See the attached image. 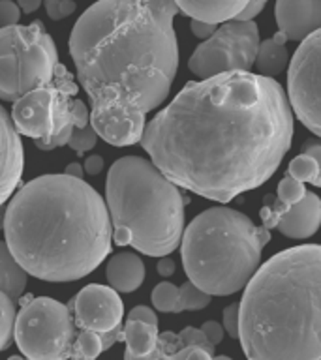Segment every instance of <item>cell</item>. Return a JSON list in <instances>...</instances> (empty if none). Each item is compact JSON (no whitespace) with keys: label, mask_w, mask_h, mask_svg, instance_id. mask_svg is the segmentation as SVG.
Returning a JSON list of instances; mask_svg holds the SVG:
<instances>
[{"label":"cell","mask_w":321,"mask_h":360,"mask_svg":"<svg viewBox=\"0 0 321 360\" xmlns=\"http://www.w3.org/2000/svg\"><path fill=\"white\" fill-rule=\"evenodd\" d=\"M265 6H267V0H248V4L244 6V10H242L235 19H239V21H253V19L263 11Z\"/></svg>","instance_id":"obj_34"},{"label":"cell","mask_w":321,"mask_h":360,"mask_svg":"<svg viewBox=\"0 0 321 360\" xmlns=\"http://www.w3.org/2000/svg\"><path fill=\"white\" fill-rule=\"evenodd\" d=\"M27 278L28 274L11 255L6 240H0V291H4L15 302L25 292Z\"/></svg>","instance_id":"obj_22"},{"label":"cell","mask_w":321,"mask_h":360,"mask_svg":"<svg viewBox=\"0 0 321 360\" xmlns=\"http://www.w3.org/2000/svg\"><path fill=\"white\" fill-rule=\"evenodd\" d=\"M21 19V8L13 0H0V28L15 27Z\"/></svg>","instance_id":"obj_30"},{"label":"cell","mask_w":321,"mask_h":360,"mask_svg":"<svg viewBox=\"0 0 321 360\" xmlns=\"http://www.w3.org/2000/svg\"><path fill=\"white\" fill-rule=\"evenodd\" d=\"M73 323L79 330L106 334L122 326L124 304L113 287L90 283L68 302Z\"/></svg>","instance_id":"obj_11"},{"label":"cell","mask_w":321,"mask_h":360,"mask_svg":"<svg viewBox=\"0 0 321 360\" xmlns=\"http://www.w3.org/2000/svg\"><path fill=\"white\" fill-rule=\"evenodd\" d=\"M201 330H203V334L207 336L208 342L213 343L214 347H216V345H218V343L224 340V334H225L224 326L220 325V323H216V321H207V323H203Z\"/></svg>","instance_id":"obj_33"},{"label":"cell","mask_w":321,"mask_h":360,"mask_svg":"<svg viewBox=\"0 0 321 360\" xmlns=\"http://www.w3.org/2000/svg\"><path fill=\"white\" fill-rule=\"evenodd\" d=\"M128 321H141V323H149V325L158 326V315L154 309H151L149 306H135L128 311L126 315Z\"/></svg>","instance_id":"obj_32"},{"label":"cell","mask_w":321,"mask_h":360,"mask_svg":"<svg viewBox=\"0 0 321 360\" xmlns=\"http://www.w3.org/2000/svg\"><path fill=\"white\" fill-rule=\"evenodd\" d=\"M13 338L30 360H70L77 326L68 304L51 297H21Z\"/></svg>","instance_id":"obj_7"},{"label":"cell","mask_w":321,"mask_h":360,"mask_svg":"<svg viewBox=\"0 0 321 360\" xmlns=\"http://www.w3.org/2000/svg\"><path fill=\"white\" fill-rule=\"evenodd\" d=\"M191 34L199 39H207L210 38L214 34V30L218 28V25H210V22H203V21H197V19H191Z\"/></svg>","instance_id":"obj_35"},{"label":"cell","mask_w":321,"mask_h":360,"mask_svg":"<svg viewBox=\"0 0 321 360\" xmlns=\"http://www.w3.org/2000/svg\"><path fill=\"white\" fill-rule=\"evenodd\" d=\"M303 152H306V154H310V156H314L317 162H320V167H321V143H317V141H306L303 145ZM321 188V174H320V180H317V184Z\"/></svg>","instance_id":"obj_37"},{"label":"cell","mask_w":321,"mask_h":360,"mask_svg":"<svg viewBox=\"0 0 321 360\" xmlns=\"http://www.w3.org/2000/svg\"><path fill=\"white\" fill-rule=\"evenodd\" d=\"M15 302L4 291H0V351L10 347L15 326Z\"/></svg>","instance_id":"obj_26"},{"label":"cell","mask_w":321,"mask_h":360,"mask_svg":"<svg viewBox=\"0 0 321 360\" xmlns=\"http://www.w3.org/2000/svg\"><path fill=\"white\" fill-rule=\"evenodd\" d=\"M4 236L23 270L51 283L89 276L113 246L103 197L64 173L36 176L15 191L6 207Z\"/></svg>","instance_id":"obj_3"},{"label":"cell","mask_w":321,"mask_h":360,"mask_svg":"<svg viewBox=\"0 0 321 360\" xmlns=\"http://www.w3.org/2000/svg\"><path fill=\"white\" fill-rule=\"evenodd\" d=\"M278 30L293 41H303L321 28V0H276Z\"/></svg>","instance_id":"obj_15"},{"label":"cell","mask_w":321,"mask_h":360,"mask_svg":"<svg viewBox=\"0 0 321 360\" xmlns=\"http://www.w3.org/2000/svg\"><path fill=\"white\" fill-rule=\"evenodd\" d=\"M263 225L269 229L276 227L287 238H310L317 233L321 225V197L306 191V195L291 207L282 208L278 205L261 210Z\"/></svg>","instance_id":"obj_13"},{"label":"cell","mask_w":321,"mask_h":360,"mask_svg":"<svg viewBox=\"0 0 321 360\" xmlns=\"http://www.w3.org/2000/svg\"><path fill=\"white\" fill-rule=\"evenodd\" d=\"M173 0H96L72 34L70 55L90 98V126L113 146L139 143L179 70Z\"/></svg>","instance_id":"obj_2"},{"label":"cell","mask_w":321,"mask_h":360,"mask_svg":"<svg viewBox=\"0 0 321 360\" xmlns=\"http://www.w3.org/2000/svg\"><path fill=\"white\" fill-rule=\"evenodd\" d=\"M106 205L117 246L151 257H165L179 248L184 197L151 160L118 158L107 173Z\"/></svg>","instance_id":"obj_5"},{"label":"cell","mask_w":321,"mask_h":360,"mask_svg":"<svg viewBox=\"0 0 321 360\" xmlns=\"http://www.w3.org/2000/svg\"><path fill=\"white\" fill-rule=\"evenodd\" d=\"M286 44L287 36L280 30L272 38L259 41L258 55H256V62H253L259 75L272 77V75H278L286 70L287 62H289Z\"/></svg>","instance_id":"obj_21"},{"label":"cell","mask_w":321,"mask_h":360,"mask_svg":"<svg viewBox=\"0 0 321 360\" xmlns=\"http://www.w3.org/2000/svg\"><path fill=\"white\" fill-rule=\"evenodd\" d=\"M287 174L295 180H301V182H310V184H317L321 174L320 162L315 160L314 156H310L306 152L298 154L297 158H293L289 167H287Z\"/></svg>","instance_id":"obj_25"},{"label":"cell","mask_w":321,"mask_h":360,"mask_svg":"<svg viewBox=\"0 0 321 360\" xmlns=\"http://www.w3.org/2000/svg\"><path fill=\"white\" fill-rule=\"evenodd\" d=\"M224 330L233 340H239V304H229L224 309Z\"/></svg>","instance_id":"obj_31"},{"label":"cell","mask_w":321,"mask_h":360,"mask_svg":"<svg viewBox=\"0 0 321 360\" xmlns=\"http://www.w3.org/2000/svg\"><path fill=\"white\" fill-rule=\"evenodd\" d=\"M19 92V58H17V25L0 28V100L13 101Z\"/></svg>","instance_id":"obj_17"},{"label":"cell","mask_w":321,"mask_h":360,"mask_svg":"<svg viewBox=\"0 0 321 360\" xmlns=\"http://www.w3.org/2000/svg\"><path fill=\"white\" fill-rule=\"evenodd\" d=\"M210 295L197 289L190 280L180 287L162 281L152 289V306L162 314H180V311H197L210 304Z\"/></svg>","instance_id":"obj_16"},{"label":"cell","mask_w":321,"mask_h":360,"mask_svg":"<svg viewBox=\"0 0 321 360\" xmlns=\"http://www.w3.org/2000/svg\"><path fill=\"white\" fill-rule=\"evenodd\" d=\"M98 143V134L92 126H87V128H73L72 135H70V141H68V146L75 150L77 154H84L87 150H92Z\"/></svg>","instance_id":"obj_28"},{"label":"cell","mask_w":321,"mask_h":360,"mask_svg":"<svg viewBox=\"0 0 321 360\" xmlns=\"http://www.w3.org/2000/svg\"><path fill=\"white\" fill-rule=\"evenodd\" d=\"M25 152L21 135L15 129L11 117L0 105V207L4 205L21 182Z\"/></svg>","instance_id":"obj_14"},{"label":"cell","mask_w":321,"mask_h":360,"mask_svg":"<svg viewBox=\"0 0 321 360\" xmlns=\"http://www.w3.org/2000/svg\"><path fill=\"white\" fill-rule=\"evenodd\" d=\"M64 174H70V176H77V179H83L84 176V169L81 163H70L66 167V171H64Z\"/></svg>","instance_id":"obj_40"},{"label":"cell","mask_w":321,"mask_h":360,"mask_svg":"<svg viewBox=\"0 0 321 360\" xmlns=\"http://www.w3.org/2000/svg\"><path fill=\"white\" fill-rule=\"evenodd\" d=\"M55 79L45 86L28 90L13 101L11 105V122L19 135L30 139H45L53 134L55 126Z\"/></svg>","instance_id":"obj_12"},{"label":"cell","mask_w":321,"mask_h":360,"mask_svg":"<svg viewBox=\"0 0 321 360\" xmlns=\"http://www.w3.org/2000/svg\"><path fill=\"white\" fill-rule=\"evenodd\" d=\"M276 195H278V207L287 208L298 202L306 195V188H304V182L301 180L291 179L289 174H287L286 179L280 180V184H278V191H276Z\"/></svg>","instance_id":"obj_27"},{"label":"cell","mask_w":321,"mask_h":360,"mask_svg":"<svg viewBox=\"0 0 321 360\" xmlns=\"http://www.w3.org/2000/svg\"><path fill=\"white\" fill-rule=\"evenodd\" d=\"M179 11L190 19L210 22V25H222L225 21L235 19L248 0H173Z\"/></svg>","instance_id":"obj_19"},{"label":"cell","mask_w":321,"mask_h":360,"mask_svg":"<svg viewBox=\"0 0 321 360\" xmlns=\"http://www.w3.org/2000/svg\"><path fill=\"white\" fill-rule=\"evenodd\" d=\"M156 269L158 274L163 276V278H169V276L175 274V261L173 259H169L168 255H165V257H160Z\"/></svg>","instance_id":"obj_38"},{"label":"cell","mask_w":321,"mask_h":360,"mask_svg":"<svg viewBox=\"0 0 321 360\" xmlns=\"http://www.w3.org/2000/svg\"><path fill=\"white\" fill-rule=\"evenodd\" d=\"M239 340L248 360H321V244L287 248L256 270Z\"/></svg>","instance_id":"obj_4"},{"label":"cell","mask_w":321,"mask_h":360,"mask_svg":"<svg viewBox=\"0 0 321 360\" xmlns=\"http://www.w3.org/2000/svg\"><path fill=\"white\" fill-rule=\"evenodd\" d=\"M214 354H210L207 349L199 345H188L184 347L180 342L179 334L175 332H162L158 336V345L152 353L145 356H134L128 351H124V360H213Z\"/></svg>","instance_id":"obj_20"},{"label":"cell","mask_w":321,"mask_h":360,"mask_svg":"<svg viewBox=\"0 0 321 360\" xmlns=\"http://www.w3.org/2000/svg\"><path fill=\"white\" fill-rule=\"evenodd\" d=\"M17 6H19L25 13H34V11L42 6V0H17Z\"/></svg>","instance_id":"obj_39"},{"label":"cell","mask_w":321,"mask_h":360,"mask_svg":"<svg viewBox=\"0 0 321 360\" xmlns=\"http://www.w3.org/2000/svg\"><path fill=\"white\" fill-rule=\"evenodd\" d=\"M287 101L304 128L321 137V28L301 41L289 62Z\"/></svg>","instance_id":"obj_9"},{"label":"cell","mask_w":321,"mask_h":360,"mask_svg":"<svg viewBox=\"0 0 321 360\" xmlns=\"http://www.w3.org/2000/svg\"><path fill=\"white\" fill-rule=\"evenodd\" d=\"M17 58H19V92L39 89L55 77L58 53L42 21L17 25Z\"/></svg>","instance_id":"obj_10"},{"label":"cell","mask_w":321,"mask_h":360,"mask_svg":"<svg viewBox=\"0 0 321 360\" xmlns=\"http://www.w3.org/2000/svg\"><path fill=\"white\" fill-rule=\"evenodd\" d=\"M8 360H30V359H27V356H10Z\"/></svg>","instance_id":"obj_43"},{"label":"cell","mask_w":321,"mask_h":360,"mask_svg":"<svg viewBox=\"0 0 321 360\" xmlns=\"http://www.w3.org/2000/svg\"><path fill=\"white\" fill-rule=\"evenodd\" d=\"M103 351H107L103 334L92 330H77L70 360H96Z\"/></svg>","instance_id":"obj_24"},{"label":"cell","mask_w":321,"mask_h":360,"mask_svg":"<svg viewBox=\"0 0 321 360\" xmlns=\"http://www.w3.org/2000/svg\"><path fill=\"white\" fill-rule=\"evenodd\" d=\"M4 216H6V208L0 207V229H4Z\"/></svg>","instance_id":"obj_41"},{"label":"cell","mask_w":321,"mask_h":360,"mask_svg":"<svg viewBox=\"0 0 321 360\" xmlns=\"http://www.w3.org/2000/svg\"><path fill=\"white\" fill-rule=\"evenodd\" d=\"M213 360H233V359H229V356H225V354H218V356L214 354Z\"/></svg>","instance_id":"obj_42"},{"label":"cell","mask_w":321,"mask_h":360,"mask_svg":"<svg viewBox=\"0 0 321 360\" xmlns=\"http://www.w3.org/2000/svg\"><path fill=\"white\" fill-rule=\"evenodd\" d=\"M259 28L253 21L231 19L203 39L191 53L188 68L201 79L225 72H250L259 47Z\"/></svg>","instance_id":"obj_8"},{"label":"cell","mask_w":321,"mask_h":360,"mask_svg":"<svg viewBox=\"0 0 321 360\" xmlns=\"http://www.w3.org/2000/svg\"><path fill=\"white\" fill-rule=\"evenodd\" d=\"M293 129L291 105L278 81L225 72L186 83L145 124L139 143L173 184L229 202L276 173Z\"/></svg>","instance_id":"obj_1"},{"label":"cell","mask_w":321,"mask_h":360,"mask_svg":"<svg viewBox=\"0 0 321 360\" xmlns=\"http://www.w3.org/2000/svg\"><path fill=\"white\" fill-rule=\"evenodd\" d=\"M106 276L109 287L117 292H134L145 281V264L135 253H117L107 261Z\"/></svg>","instance_id":"obj_18"},{"label":"cell","mask_w":321,"mask_h":360,"mask_svg":"<svg viewBox=\"0 0 321 360\" xmlns=\"http://www.w3.org/2000/svg\"><path fill=\"white\" fill-rule=\"evenodd\" d=\"M269 240V227L253 225L239 210L207 208L182 231V266L197 289L210 297H227L252 280Z\"/></svg>","instance_id":"obj_6"},{"label":"cell","mask_w":321,"mask_h":360,"mask_svg":"<svg viewBox=\"0 0 321 360\" xmlns=\"http://www.w3.org/2000/svg\"><path fill=\"white\" fill-rule=\"evenodd\" d=\"M158 326L149 323L126 319V325H122V342L126 343V351L134 356L152 353L158 345Z\"/></svg>","instance_id":"obj_23"},{"label":"cell","mask_w":321,"mask_h":360,"mask_svg":"<svg viewBox=\"0 0 321 360\" xmlns=\"http://www.w3.org/2000/svg\"><path fill=\"white\" fill-rule=\"evenodd\" d=\"M75 8H77L75 0H45V11L53 21L66 19L75 11Z\"/></svg>","instance_id":"obj_29"},{"label":"cell","mask_w":321,"mask_h":360,"mask_svg":"<svg viewBox=\"0 0 321 360\" xmlns=\"http://www.w3.org/2000/svg\"><path fill=\"white\" fill-rule=\"evenodd\" d=\"M84 173L90 174V176H96V174H100L103 171V158L98 156V154H92L84 160L83 163Z\"/></svg>","instance_id":"obj_36"}]
</instances>
